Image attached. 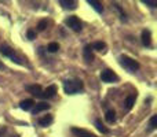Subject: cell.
<instances>
[{"label": "cell", "mask_w": 157, "mask_h": 137, "mask_svg": "<svg viewBox=\"0 0 157 137\" xmlns=\"http://www.w3.org/2000/svg\"><path fill=\"white\" fill-rule=\"evenodd\" d=\"M83 89V81L80 80H68L63 82V91L66 95H76Z\"/></svg>", "instance_id": "1"}, {"label": "cell", "mask_w": 157, "mask_h": 137, "mask_svg": "<svg viewBox=\"0 0 157 137\" xmlns=\"http://www.w3.org/2000/svg\"><path fill=\"white\" fill-rule=\"evenodd\" d=\"M119 62H120V65H121L123 67L127 70V71H130V73H135L136 70L139 69V63L136 62L135 59H132V58L127 56V55H121L120 59H119Z\"/></svg>", "instance_id": "2"}, {"label": "cell", "mask_w": 157, "mask_h": 137, "mask_svg": "<svg viewBox=\"0 0 157 137\" xmlns=\"http://www.w3.org/2000/svg\"><path fill=\"white\" fill-rule=\"evenodd\" d=\"M0 54L3 55V56H7V58H11L13 59V62L18 63V65H22L21 59H19L18 56H17L15 54H14V49H11L8 45H0Z\"/></svg>", "instance_id": "3"}, {"label": "cell", "mask_w": 157, "mask_h": 137, "mask_svg": "<svg viewBox=\"0 0 157 137\" xmlns=\"http://www.w3.org/2000/svg\"><path fill=\"white\" fill-rule=\"evenodd\" d=\"M65 23L68 25L72 30H75V32H80L81 30V22L77 16H69V18H66Z\"/></svg>", "instance_id": "4"}, {"label": "cell", "mask_w": 157, "mask_h": 137, "mask_svg": "<svg viewBox=\"0 0 157 137\" xmlns=\"http://www.w3.org/2000/svg\"><path fill=\"white\" fill-rule=\"evenodd\" d=\"M101 80H102L103 82H114V81L119 80V77H117L112 70L106 69V70H103V71L101 73Z\"/></svg>", "instance_id": "5"}, {"label": "cell", "mask_w": 157, "mask_h": 137, "mask_svg": "<svg viewBox=\"0 0 157 137\" xmlns=\"http://www.w3.org/2000/svg\"><path fill=\"white\" fill-rule=\"evenodd\" d=\"M72 133L77 137H97L94 133L88 132V130H86V129H80V128H73V129H72Z\"/></svg>", "instance_id": "6"}, {"label": "cell", "mask_w": 157, "mask_h": 137, "mask_svg": "<svg viewBox=\"0 0 157 137\" xmlns=\"http://www.w3.org/2000/svg\"><path fill=\"white\" fill-rule=\"evenodd\" d=\"M55 93H57V86L50 85V86H47L46 91L41 92V97H43V99H51V97L55 96Z\"/></svg>", "instance_id": "7"}, {"label": "cell", "mask_w": 157, "mask_h": 137, "mask_svg": "<svg viewBox=\"0 0 157 137\" xmlns=\"http://www.w3.org/2000/svg\"><path fill=\"white\" fill-rule=\"evenodd\" d=\"M83 56L84 59H86L87 63H91L92 60H94V54H92V48L91 45H86L83 49Z\"/></svg>", "instance_id": "8"}, {"label": "cell", "mask_w": 157, "mask_h": 137, "mask_svg": "<svg viewBox=\"0 0 157 137\" xmlns=\"http://www.w3.org/2000/svg\"><path fill=\"white\" fill-rule=\"evenodd\" d=\"M26 91L29 92V93H32L33 96L41 97V86L40 85H36V84H33V85H28Z\"/></svg>", "instance_id": "9"}, {"label": "cell", "mask_w": 157, "mask_h": 137, "mask_svg": "<svg viewBox=\"0 0 157 137\" xmlns=\"http://www.w3.org/2000/svg\"><path fill=\"white\" fill-rule=\"evenodd\" d=\"M142 43H144L145 47L152 45V34H150V30H147V29L142 30Z\"/></svg>", "instance_id": "10"}, {"label": "cell", "mask_w": 157, "mask_h": 137, "mask_svg": "<svg viewBox=\"0 0 157 137\" xmlns=\"http://www.w3.org/2000/svg\"><path fill=\"white\" fill-rule=\"evenodd\" d=\"M59 4L62 5L63 8H66V10H75L77 3L73 2V0H59Z\"/></svg>", "instance_id": "11"}, {"label": "cell", "mask_w": 157, "mask_h": 137, "mask_svg": "<svg viewBox=\"0 0 157 137\" xmlns=\"http://www.w3.org/2000/svg\"><path fill=\"white\" fill-rule=\"evenodd\" d=\"M50 108V104L48 103H39V104H36V107H35V110H33V115H36V114H39V113H41V111H46V110H48Z\"/></svg>", "instance_id": "12"}, {"label": "cell", "mask_w": 157, "mask_h": 137, "mask_svg": "<svg viewBox=\"0 0 157 137\" xmlns=\"http://www.w3.org/2000/svg\"><path fill=\"white\" fill-rule=\"evenodd\" d=\"M33 104H35V102H33L32 99H26V100H22V102L19 103V107L25 111H29Z\"/></svg>", "instance_id": "13"}, {"label": "cell", "mask_w": 157, "mask_h": 137, "mask_svg": "<svg viewBox=\"0 0 157 137\" xmlns=\"http://www.w3.org/2000/svg\"><path fill=\"white\" fill-rule=\"evenodd\" d=\"M51 122H52V115H50V114H47V115L41 117V118L39 119V125H40V126H48Z\"/></svg>", "instance_id": "14"}, {"label": "cell", "mask_w": 157, "mask_h": 137, "mask_svg": "<svg viewBox=\"0 0 157 137\" xmlns=\"http://www.w3.org/2000/svg\"><path fill=\"white\" fill-rule=\"evenodd\" d=\"M88 4L91 5L92 8H94L97 13H102L103 11V7H102V4H101L99 2H97V0H88Z\"/></svg>", "instance_id": "15"}, {"label": "cell", "mask_w": 157, "mask_h": 137, "mask_svg": "<svg viewBox=\"0 0 157 137\" xmlns=\"http://www.w3.org/2000/svg\"><path fill=\"white\" fill-rule=\"evenodd\" d=\"M135 97H136L135 95H130V96L125 99V108H127V110H131L132 106L135 104Z\"/></svg>", "instance_id": "16"}, {"label": "cell", "mask_w": 157, "mask_h": 137, "mask_svg": "<svg viewBox=\"0 0 157 137\" xmlns=\"http://www.w3.org/2000/svg\"><path fill=\"white\" fill-rule=\"evenodd\" d=\"M105 118L109 124H113V122L116 121V113H114L113 110H108L106 114H105Z\"/></svg>", "instance_id": "17"}, {"label": "cell", "mask_w": 157, "mask_h": 137, "mask_svg": "<svg viewBox=\"0 0 157 137\" xmlns=\"http://www.w3.org/2000/svg\"><path fill=\"white\" fill-rule=\"evenodd\" d=\"M95 126H97V129L99 130L101 133H103V135H106V133H109L108 128H106L105 125L102 124V121H101V119H97V121H95Z\"/></svg>", "instance_id": "18"}, {"label": "cell", "mask_w": 157, "mask_h": 137, "mask_svg": "<svg viewBox=\"0 0 157 137\" xmlns=\"http://www.w3.org/2000/svg\"><path fill=\"white\" fill-rule=\"evenodd\" d=\"M91 48H92V49H95V51H103V49L106 48V44L103 43V41H97V43L92 44Z\"/></svg>", "instance_id": "19"}, {"label": "cell", "mask_w": 157, "mask_h": 137, "mask_svg": "<svg viewBox=\"0 0 157 137\" xmlns=\"http://www.w3.org/2000/svg\"><path fill=\"white\" fill-rule=\"evenodd\" d=\"M47 49H48L50 52H57L58 49H59V45H58V43H50Z\"/></svg>", "instance_id": "20"}, {"label": "cell", "mask_w": 157, "mask_h": 137, "mask_svg": "<svg viewBox=\"0 0 157 137\" xmlns=\"http://www.w3.org/2000/svg\"><path fill=\"white\" fill-rule=\"evenodd\" d=\"M157 128V115H153L150 118V129H156Z\"/></svg>", "instance_id": "21"}, {"label": "cell", "mask_w": 157, "mask_h": 137, "mask_svg": "<svg viewBox=\"0 0 157 137\" xmlns=\"http://www.w3.org/2000/svg\"><path fill=\"white\" fill-rule=\"evenodd\" d=\"M46 27H47V21H46V19H43V21H40V22H39V25H37V29L40 30V32H43V30L46 29Z\"/></svg>", "instance_id": "22"}, {"label": "cell", "mask_w": 157, "mask_h": 137, "mask_svg": "<svg viewBox=\"0 0 157 137\" xmlns=\"http://www.w3.org/2000/svg\"><path fill=\"white\" fill-rule=\"evenodd\" d=\"M144 3L149 7H157V2H153V0H144Z\"/></svg>", "instance_id": "23"}, {"label": "cell", "mask_w": 157, "mask_h": 137, "mask_svg": "<svg viewBox=\"0 0 157 137\" xmlns=\"http://www.w3.org/2000/svg\"><path fill=\"white\" fill-rule=\"evenodd\" d=\"M28 38H29V40H35L36 38V32H33L32 29L28 30Z\"/></svg>", "instance_id": "24"}, {"label": "cell", "mask_w": 157, "mask_h": 137, "mask_svg": "<svg viewBox=\"0 0 157 137\" xmlns=\"http://www.w3.org/2000/svg\"><path fill=\"white\" fill-rule=\"evenodd\" d=\"M6 132V128H0V136H2V133Z\"/></svg>", "instance_id": "25"}, {"label": "cell", "mask_w": 157, "mask_h": 137, "mask_svg": "<svg viewBox=\"0 0 157 137\" xmlns=\"http://www.w3.org/2000/svg\"><path fill=\"white\" fill-rule=\"evenodd\" d=\"M3 67V65H2V62H0V69H2Z\"/></svg>", "instance_id": "26"}, {"label": "cell", "mask_w": 157, "mask_h": 137, "mask_svg": "<svg viewBox=\"0 0 157 137\" xmlns=\"http://www.w3.org/2000/svg\"><path fill=\"white\" fill-rule=\"evenodd\" d=\"M11 137H17V136H11Z\"/></svg>", "instance_id": "27"}]
</instances>
